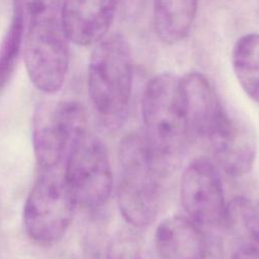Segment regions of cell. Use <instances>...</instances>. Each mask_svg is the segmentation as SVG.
<instances>
[{
    "instance_id": "obj_3",
    "label": "cell",
    "mask_w": 259,
    "mask_h": 259,
    "mask_svg": "<svg viewBox=\"0 0 259 259\" xmlns=\"http://www.w3.org/2000/svg\"><path fill=\"white\" fill-rule=\"evenodd\" d=\"M133 89V62L126 39L117 33L95 44L88 66V92L95 109L114 118L127 108Z\"/></svg>"
},
{
    "instance_id": "obj_1",
    "label": "cell",
    "mask_w": 259,
    "mask_h": 259,
    "mask_svg": "<svg viewBox=\"0 0 259 259\" xmlns=\"http://www.w3.org/2000/svg\"><path fill=\"white\" fill-rule=\"evenodd\" d=\"M143 136L161 174L179 162L189 140L181 78L168 72L151 78L142 97Z\"/></svg>"
},
{
    "instance_id": "obj_11",
    "label": "cell",
    "mask_w": 259,
    "mask_h": 259,
    "mask_svg": "<svg viewBox=\"0 0 259 259\" xmlns=\"http://www.w3.org/2000/svg\"><path fill=\"white\" fill-rule=\"evenodd\" d=\"M117 0H63L61 24L69 41L79 46L96 44L112 22Z\"/></svg>"
},
{
    "instance_id": "obj_8",
    "label": "cell",
    "mask_w": 259,
    "mask_h": 259,
    "mask_svg": "<svg viewBox=\"0 0 259 259\" xmlns=\"http://www.w3.org/2000/svg\"><path fill=\"white\" fill-rule=\"evenodd\" d=\"M180 200L188 219L197 226L214 227L225 223L224 187L219 167L211 160L197 158L184 168Z\"/></svg>"
},
{
    "instance_id": "obj_16",
    "label": "cell",
    "mask_w": 259,
    "mask_h": 259,
    "mask_svg": "<svg viewBox=\"0 0 259 259\" xmlns=\"http://www.w3.org/2000/svg\"><path fill=\"white\" fill-rule=\"evenodd\" d=\"M24 34L23 17L16 8L15 14L0 47V93L11 78L18 55L21 50Z\"/></svg>"
},
{
    "instance_id": "obj_18",
    "label": "cell",
    "mask_w": 259,
    "mask_h": 259,
    "mask_svg": "<svg viewBox=\"0 0 259 259\" xmlns=\"http://www.w3.org/2000/svg\"><path fill=\"white\" fill-rule=\"evenodd\" d=\"M61 0H19L23 23L61 20Z\"/></svg>"
},
{
    "instance_id": "obj_2",
    "label": "cell",
    "mask_w": 259,
    "mask_h": 259,
    "mask_svg": "<svg viewBox=\"0 0 259 259\" xmlns=\"http://www.w3.org/2000/svg\"><path fill=\"white\" fill-rule=\"evenodd\" d=\"M120 175L117 185V205L127 223L146 228L156 221L160 207L161 173L143 136L128 134L118 146Z\"/></svg>"
},
{
    "instance_id": "obj_21",
    "label": "cell",
    "mask_w": 259,
    "mask_h": 259,
    "mask_svg": "<svg viewBox=\"0 0 259 259\" xmlns=\"http://www.w3.org/2000/svg\"><path fill=\"white\" fill-rule=\"evenodd\" d=\"M204 259H210V258H209V256H207V257H206V258H204Z\"/></svg>"
},
{
    "instance_id": "obj_5",
    "label": "cell",
    "mask_w": 259,
    "mask_h": 259,
    "mask_svg": "<svg viewBox=\"0 0 259 259\" xmlns=\"http://www.w3.org/2000/svg\"><path fill=\"white\" fill-rule=\"evenodd\" d=\"M23 58L31 83L45 93L58 92L69 68L68 38L61 20L26 24Z\"/></svg>"
},
{
    "instance_id": "obj_4",
    "label": "cell",
    "mask_w": 259,
    "mask_h": 259,
    "mask_svg": "<svg viewBox=\"0 0 259 259\" xmlns=\"http://www.w3.org/2000/svg\"><path fill=\"white\" fill-rule=\"evenodd\" d=\"M76 205L64 169L40 170L23 208L27 235L39 245L57 243L67 232Z\"/></svg>"
},
{
    "instance_id": "obj_20",
    "label": "cell",
    "mask_w": 259,
    "mask_h": 259,
    "mask_svg": "<svg viewBox=\"0 0 259 259\" xmlns=\"http://www.w3.org/2000/svg\"><path fill=\"white\" fill-rule=\"evenodd\" d=\"M74 259H104V257L102 258L99 254L95 253V252H89V253H86L80 257H76Z\"/></svg>"
},
{
    "instance_id": "obj_13",
    "label": "cell",
    "mask_w": 259,
    "mask_h": 259,
    "mask_svg": "<svg viewBox=\"0 0 259 259\" xmlns=\"http://www.w3.org/2000/svg\"><path fill=\"white\" fill-rule=\"evenodd\" d=\"M198 0H155L154 26L159 38L168 45L183 40L194 21Z\"/></svg>"
},
{
    "instance_id": "obj_6",
    "label": "cell",
    "mask_w": 259,
    "mask_h": 259,
    "mask_svg": "<svg viewBox=\"0 0 259 259\" xmlns=\"http://www.w3.org/2000/svg\"><path fill=\"white\" fill-rule=\"evenodd\" d=\"M87 134L86 112L77 101L59 102L36 116L32 141L40 170L64 169L69 154Z\"/></svg>"
},
{
    "instance_id": "obj_12",
    "label": "cell",
    "mask_w": 259,
    "mask_h": 259,
    "mask_svg": "<svg viewBox=\"0 0 259 259\" xmlns=\"http://www.w3.org/2000/svg\"><path fill=\"white\" fill-rule=\"evenodd\" d=\"M154 242L159 259H204L209 256L198 226L185 217L163 220L156 229Z\"/></svg>"
},
{
    "instance_id": "obj_15",
    "label": "cell",
    "mask_w": 259,
    "mask_h": 259,
    "mask_svg": "<svg viewBox=\"0 0 259 259\" xmlns=\"http://www.w3.org/2000/svg\"><path fill=\"white\" fill-rule=\"evenodd\" d=\"M140 228L127 225L110 239L104 259H153V253Z\"/></svg>"
},
{
    "instance_id": "obj_17",
    "label": "cell",
    "mask_w": 259,
    "mask_h": 259,
    "mask_svg": "<svg viewBox=\"0 0 259 259\" xmlns=\"http://www.w3.org/2000/svg\"><path fill=\"white\" fill-rule=\"evenodd\" d=\"M225 223L233 225L259 245V199L237 197L227 204Z\"/></svg>"
},
{
    "instance_id": "obj_14",
    "label": "cell",
    "mask_w": 259,
    "mask_h": 259,
    "mask_svg": "<svg viewBox=\"0 0 259 259\" xmlns=\"http://www.w3.org/2000/svg\"><path fill=\"white\" fill-rule=\"evenodd\" d=\"M232 65L242 89L259 103V33L238 38L232 52Z\"/></svg>"
},
{
    "instance_id": "obj_10",
    "label": "cell",
    "mask_w": 259,
    "mask_h": 259,
    "mask_svg": "<svg viewBox=\"0 0 259 259\" xmlns=\"http://www.w3.org/2000/svg\"><path fill=\"white\" fill-rule=\"evenodd\" d=\"M181 87L189 138L206 144L223 124L229 112L202 74H186L181 78Z\"/></svg>"
},
{
    "instance_id": "obj_7",
    "label": "cell",
    "mask_w": 259,
    "mask_h": 259,
    "mask_svg": "<svg viewBox=\"0 0 259 259\" xmlns=\"http://www.w3.org/2000/svg\"><path fill=\"white\" fill-rule=\"evenodd\" d=\"M64 175L77 204L90 209L103 206L108 200L112 185V173L103 143L88 134L69 154Z\"/></svg>"
},
{
    "instance_id": "obj_9",
    "label": "cell",
    "mask_w": 259,
    "mask_h": 259,
    "mask_svg": "<svg viewBox=\"0 0 259 259\" xmlns=\"http://www.w3.org/2000/svg\"><path fill=\"white\" fill-rule=\"evenodd\" d=\"M205 145L214 164L231 176H243L254 165L257 153L255 130L230 113Z\"/></svg>"
},
{
    "instance_id": "obj_19",
    "label": "cell",
    "mask_w": 259,
    "mask_h": 259,
    "mask_svg": "<svg viewBox=\"0 0 259 259\" xmlns=\"http://www.w3.org/2000/svg\"><path fill=\"white\" fill-rule=\"evenodd\" d=\"M232 259H259V248L255 246L241 247L235 251Z\"/></svg>"
}]
</instances>
